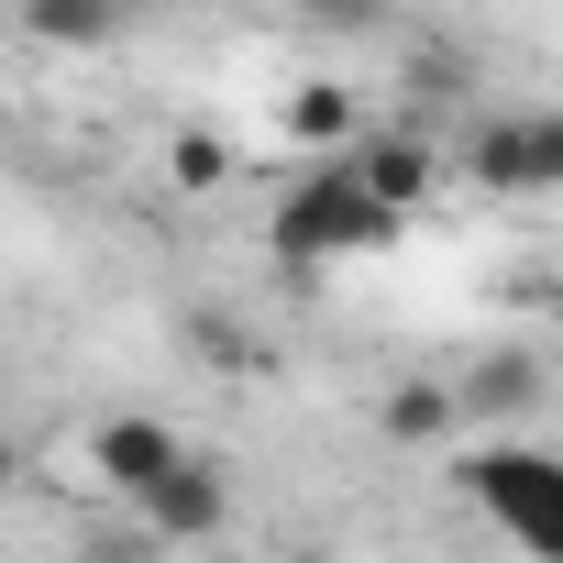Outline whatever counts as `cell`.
I'll use <instances>...</instances> for the list:
<instances>
[{
  "label": "cell",
  "instance_id": "6da1fadb",
  "mask_svg": "<svg viewBox=\"0 0 563 563\" xmlns=\"http://www.w3.org/2000/svg\"><path fill=\"white\" fill-rule=\"evenodd\" d=\"M409 221L354 177V166H310L288 199H276V254L288 265H332V254H376V243H398Z\"/></svg>",
  "mask_w": 563,
  "mask_h": 563
},
{
  "label": "cell",
  "instance_id": "7a4b0ae2",
  "mask_svg": "<svg viewBox=\"0 0 563 563\" xmlns=\"http://www.w3.org/2000/svg\"><path fill=\"white\" fill-rule=\"evenodd\" d=\"M475 508H486V519H508V530H519V552L563 563V464H552V453L497 442V453L475 464Z\"/></svg>",
  "mask_w": 563,
  "mask_h": 563
},
{
  "label": "cell",
  "instance_id": "3957f363",
  "mask_svg": "<svg viewBox=\"0 0 563 563\" xmlns=\"http://www.w3.org/2000/svg\"><path fill=\"white\" fill-rule=\"evenodd\" d=\"M89 453H100V475H111V497H133V508H144V497H155V486H166V475L188 464V453H177V431H166V420H144V409H122V420H100V442H89Z\"/></svg>",
  "mask_w": 563,
  "mask_h": 563
},
{
  "label": "cell",
  "instance_id": "277c9868",
  "mask_svg": "<svg viewBox=\"0 0 563 563\" xmlns=\"http://www.w3.org/2000/svg\"><path fill=\"white\" fill-rule=\"evenodd\" d=\"M221 519H232V475H221V464H199V453L144 497V530H166V541H210Z\"/></svg>",
  "mask_w": 563,
  "mask_h": 563
},
{
  "label": "cell",
  "instance_id": "5b68a950",
  "mask_svg": "<svg viewBox=\"0 0 563 563\" xmlns=\"http://www.w3.org/2000/svg\"><path fill=\"white\" fill-rule=\"evenodd\" d=\"M343 166H354V177H365V188H376V199H387V210L409 221V210L431 199V166H442V155H431L420 133H376V144H354Z\"/></svg>",
  "mask_w": 563,
  "mask_h": 563
},
{
  "label": "cell",
  "instance_id": "8992f818",
  "mask_svg": "<svg viewBox=\"0 0 563 563\" xmlns=\"http://www.w3.org/2000/svg\"><path fill=\"white\" fill-rule=\"evenodd\" d=\"M453 398H464L475 420H508V409H530V398H541V354H519V343H508V354H475Z\"/></svg>",
  "mask_w": 563,
  "mask_h": 563
},
{
  "label": "cell",
  "instance_id": "52a82bcc",
  "mask_svg": "<svg viewBox=\"0 0 563 563\" xmlns=\"http://www.w3.org/2000/svg\"><path fill=\"white\" fill-rule=\"evenodd\" d=\"M376 420H387V442H442V431L464 420V398H453V387H431V376H409V387H387V409H376Z\"/></svg>",
  "mask_w": 563,
  "mask_h": 563
},
{
  "label": "cell",
  "instance_id": "ba28073f",
  "mask_svg": "<svg viewBox=\"0 0 563 563\" xmlns=\"http://www.w3.org/2000/svg\"><path fill=\"white\" fill-rule=\"evenodd\" d=\"M23 23L45 45H111L122 34V0H23Z\"/></svg>",
  "mask_w": 563,
  "mask_h": 563
},
{
  "label": "cell",
  "instance_id": "9c48e42d",
  "mask_svg": "<svg viewBox=\"0 0 563 563\" xmlns=\"http://www.w3.org/2000/svg\"><path fill=\"white\" fill-rule=\"evenodd\" d=\"M464 177H475L486 199H519V188H530V166H519V122H486V133L464 144Z\"/></svg>",
  "mask_w": 563,
  "mask_h": 563
},
{
  "label": "cell",
  "instance_id": "30bf717a",
  "mask_svg": "<svg viewBox=\"0 0 563 563\" xmlns=\"http://www.w3.org/2000/svg\"><path fill=\"white\" fill-rule=\"evenodd\" d=\"M288 133H299V144H343V133H354V100H343L332 78H310V89H288Z\"/></svg>",
  "mask_w": 563,
  "mask_h": 563
},
{
  "label": "cell",
  "instance_id": "8fae6325",
  "mask_svg": "<svg viewBox=\"0 0 563 563\" xmlns=\"http://www.w3.org/2000/svg\"><path fill=\"white\" fill-rule=\"evenodd\" d=\"M166 177H177V188H221V177H232V144H221V133H177V144H166Z\"/></svg>",
  "mask_w": 563,
  "mask_h": 563
},
{
  "label": "cell",
  "instance_id": "7c38bea8",
  "mask_svg": "<svg viewBox=\"0 0 563 563\" xmlns=\"http://www.w3.org/2000/svg\"><path fill=\"white\" fill-rule=\"evenodd\" d=\"M519 166H530V188H563V111L519 122Z\"/></svg>",
  "mask_w": 563,
  "mask_h": 563
},
{
  "label": "cell",
  "instance_id": "4fadbf2b",
  "mask_svg": "<svg viewBox=\"0 0 563 563\" xmlns=\"http://www.w3.org/2000/svg\"><path fill=\"white\" fill-rule=\"evenodd\" d=\"M299 12H310L321 34H376V23H387V0H299Z\"/></svg>",
  "mask_w": 563,
  "mask_h": 563
},
{
  "label": "cell",
  "instance_id": "5bb4252c",
  "mask_svg": "<svg viewBox=\"0 0 563 563\" xmlns=\"http://www.w3.org/2000/svg\"><path fill=\"white\" fill-rule=\"evenodd\" d=\"M12 486H23V453H12V442H0V497H12Z\"/></svg>",
  "mask_w": 563,
  "mask_h": 563
},
{
  "label": "cell",
  "instance_id": "9a60e30c",
  "mask_svg": "<svg viewBox=\"0 0 563 563\" xmlns=\"http://www.w3.org/2000/svg\"><path fill=\"white\" fill-rule=\"evenodd\" d=\"M288 563H332V552H288Z\"/></svg>",
  "mask_w": 563,
  "mask_h": 563
}]
</instances>
